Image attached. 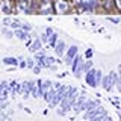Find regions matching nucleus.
I'll use <instances>...</instances> for the list:
<instances>
[{
    "instance_id": "1",
    "label": "nucleus",
    "mask_w": 121,
    "mask_h": 121,
    "mask_svg": "<svg viewBox=\"0 0 121 121\" xmlns=\"http://www.w3.org/2000/svg\"><path fill=\"white\" fill-rule=\"evenodd\" d=\"M79 94L80 92H79V89L76 88V86H70V91H68L67 97L60 101V104L58 106V109H56V113L60 115V117H64V115H67L71 109H74V104H76V100H77Z\"/></svg>"
},
{
    "instance_id": "2",
    "label": "nucleus",
    "mask_w": 121,
    "mask_h": 121,
    "mask_svg": "<svg viewBox=\"0 0 121 121\" xmlns=\"http://www.w3.org/2000/svg\"><path fill=\"white\" fill-rule=\"evenodd\" d=\"M53 5H55V14L58 15L71 14L74 11V5L70 0H53Z\"/></svg>"
},
{
    "instance_id": "3",
    "label": "nucleus",
    "mask_w": 121,
    "mask_h": 121,
    "mask_svg": "<svg viewBox=\"0 0 121 121\" xmlns=\"http://www.w3.org/2000/svg\"><path fill=\"white\" fill-rule=\"evenodd\" d=\"M36 14H39V15H55L53 0H38Z\"/></svg>"
},
{
    "instance_id": "4",
    "label": "nucleus",
    "mask_w": 121,
    "mask_h": 121,
    "mask_svg": "<svg viewBox=\"0 0 121 121\" xmlns=\"http://www.w3.org/2000/svg\"><path fill=\"white\" fill-rule=\"evenodd\" d=\"M83 64H85V56L77 55V56L74 58L73 65H71V71H73V74H74L76 79H80V77H82V73H83Z\"/></svg>"
},
{
    "instance_id": "5",
    "label": "nucleus",
    "mask_w": 121,
    "mask_h": 121,
    "mask_svg": "<svg viewBox=\"0 0 121 121\" xmlns=\"http://www.w3.org/2000/svg\"><path fill=\"white\" fill-rule=\"evenodd\" d=\"M68 91H70V86H68V85H62L59 89H56V95H55L53 101H52V103L48 104V106H50V108H56V106H59V104H60V101H62L64 98L67 97Z\"/></svg>"
},
{
    "instance_id": "6",
    "label": "nucleus",
    "mask_w": 121,
    "mask_h": 121,
    "mask_svg": "<svg viewBox=\"0 0 121 121\" xmlns=\"http://www.w3.org/2000/svg\"><path fill=\"white\" fill-rule=\"evenodd\" d=\"M79 55V47L76 44H71L70 47L67 48V53H65V58H64V62H65V65L71 67L74 62V58Z\"/></svg>"
},
{
    "instance_id": "7",
    "label": "nucleus",
    "mask_w": 121,
    "mask_h": 121,
    "mask_svg": "<svg viewBox=\"0 0 121 121\" xmlns=\"http://www.w3.org/2000/svg\"><path fill=\"white\" fill-rule=\"evenodd\" d=\"M2 11L5 15H14L17 12V2L15 0H2Z\"/></svg>"
},
{
    "instance_id": "8",
    "label": "nucleus",
    "mask_w": 121,
    "mask_h": 121,
    "mask_svg": "<svg viewBox=\"0 0 121 121\" xmlns=\"http://www.w3.org/2000/svg\"><path fill=\"white\" fill-rule=\"evenodd\" d=\"M103 115H108L106 109L103 106H97V108L91 109L88 112H83V120H92V118H95V117H103Z\"/></svg>"
},
{
    "instance_id": "9",
    "label": "nucleus",
    "mask_w": 121,
    "mask_h": 121,
    "mask_svg": "<svg viewBox=\"0 0 121 121\" xmlns=\"http://www.w3.org/2000/svg\"><path fill=\"white\" fill-rule=\"evenodd\" d=\"M17 12L33 14V11H32V0H18L17 2Z\"/></svg>"
},
{
    "instance_id": "10",
    "label": "nucleus",
    "mask_w": 121,
    "mask_h": 121,
    "mask_svg": "<svg viewBox=\"0 0 121 121\" xmlns=\"http://www.w3.org/2000/svg\"><path fill=\"white\" fill-rule=\"evenodd\" d=\"M35 80H24L23 82V92H21V97L24 98V100H27V98L32 97V88L33 85H35Z\"/></svg>"
},
{
    "instance_id": "11",
    "label": "nucleus",
    "mask_w": 121,
    "mask_h": 121,
    "mask_svg": "<svg viewBox=\"0 0 121 121\" xmlns=\"http://www.w3.org/2000/svg\"><path fill=\"white\" fill-rule=\"evenodd\" d=\"M101 88H103L104 91H108V92H111V91H113V88H115V85H113V80H112V76L111 73L103 76V80H101Z\"/></svg>"
},
{
    "instance_id": "12",
    "label": "nucleus",
    "mask_w": 121,
    "mask_h": 121,
    "mask_svg": "<svg viewBox=\"0 0 121 121\" xmlns=\"http://www.w3.org/2000/svg\"><path fill=\"white\" fill-rule=\"evenodd\" d=\"M95 71L97 68H91L88 73L85 74V82L86 85H89L91 88H97V82H95Z\"/></svg>"
},
{
    "instance_id": "13",
    "label": "nucleus",
    "mask_w": 121,
    "mask_h": 121,
    "mask_svg": "<svg viewBox=\"0 0 121 121\" xmlns=\"http://www.w3.org/2000/svg\"><path fill=\"white\" fill-rule=\"evenodd\" d=\"M88 100V94L83 91V92H80L79 94V97H77V100H76V104H74V112L76 113H79L82 111V106L85 104V101Z\"/></svg>"
},
{
    "instance_id": "14",
    "label": "nucleus",
    "mask_w": 121,
    "mask_h": 121,
    "mask_svg": "<svg viewBox=\"0 0 121 121\" xmlns=\"http://www.w3.org/2000/svg\"><path fill=\"white\" fill-rule=\"evenodd\" d=\"M100 9H103L104 12H113V11H117L115 0H101Z\"/></svg>"
},
{
    "instance_id": "15",
    "label": "nucleus",
    "mask_w": 121,
    "mask_h": 121,
    "mask_svg": "<svg viewBox=\"0 0 121 121\" xmlns=\"http://www.w3.org/2000/svg\"><path fill=\"white\" fill-rule=\"evenodd\" d=\"M43 44H44V43L41 41L39 36L33 38V43L29 45V52L33 55V53H36V52H39V50H44V48H43Z\"/></svg>"
},
{
    "instance_id": "16",
    "label": "nucleus",
    "mask_w": 121,
    "mask_h": 121,
    "mask_svg": "<svg viewBox=\"0 0 121 121\" xmlns=\"http://www.w3.org/2000/svg\"><path fill=\"white\" fill-rule=\"evenodd\" d=\"M55 53H56V56H59V58L65 56V53H67V44H65V41H62V39L58 41V44L55 45Z\"/></svg>"
},
{
    "instance_id": "17",
    "label": "nucleus",
    "mask_w": 121,
    "mask_h": 121,
    "mask_svg": "<svg viewBox=\"0 0 121 121\" xmlns=\"http://www.w3.org/2000/svg\"><path fill=\"white\" fill-rule=\"evenodd\" d=\"M97 106H100V101H98V100H92V98H88V100L85 101V104L82 106V111H80V112H88V111H91V109L97 108Z\"/></svg>"
},
{
    "instance_id": "18",
    "label": "nucleus",
    "mask_w": 121,
    "mask_h": 121,
    "mask_svg": "<svg viewBox=\"0 0 121 121\" xmlns=\"http://www.w3.org/2000/svg\"><path fill=\"white\" fill-rule=\"evenodd\" d=\"M14 33H15V36H17V39H20L23 41V43H26V41L29 39V32H26L24 29H17V30H14Z\"/></svg>"
},
{
    "instance_id": "19",
    "label": "nucleus",
    "mask_w": 121,
    "mask_h": 121,
    "mask_svg": "<svg viewBox=\"0 0 121 121\" xmlns=\"http://www.w3.org/2000/svg\"><path fill=\"white\" fill-rule=\"evenodd\" d=\"M55 95H56V88H52L50 91H48V92H45L44 94V101H45V103H48V104H50L52 103V101H53V98H55Z\"/></svg>"
},
{
    "instance_id": "20",
    "label": "nucleus",
    "mask_w": 121,
    "mask_h": 121,
    "mask_svg": "<svg viewBox=\"0 0 121 121\" xmlns=\"http://www.w3.org/2000/svg\"><path fill=\"white\" fill-rule=\"evenodd\" d=\"M3 64H5V65L18 67V64H20V60H18L17 58H12V56H6V58H3Z\"/></svg>"
},
{
    "instance_id": "21",
    "label": "nucleus",
    "mask_w": 121,
    "mask_h": 121,
    "mask_svg": "<svg viewBox=\"0 0 121 121\" xmlns=\"http://www.w3.org/2000/svg\"><path fill=\"white\" fill-rule=\"evenodd\" d=\"M17 80H11L9 82V85H8V91H9V94H11V97H14V95H17Z\"/></svg>"
},
{
    "instance_id": "22",
    "label": "nucleus",
    "mask_w": 121,
    "mask_h": 121,
    "mask_svg": "<svg viewBox=\"0 0 121 121\" xmlns=\"http://www.w3.org/2000/svg\"><path fill=\"white\" fill-rule=\"evenodd\" d=\"M58 41H59V33H53V35L50 36V38H48V47H52V48H55V45L56 44H58Z\"/></svg>"
},
{
    "instance_id": "23",
    "label": "nucleus",
    "mask_w": 121,
    "mask_h": 121,
    "mask_svg": "<svg viewBox=\"0 0 121 121\" xmlns=\"http://www.w3.org/2000/svg\"><path fill=\"white\" fill-rule=\"evenodd\" d=\"M45 53H44V50H39V52H36V53H33V59L36 60V64H41L43 62V59L45 58Z\"/></svg>"
},
{
    "instance_id": "24",
    "label": "nucleus",
    "mask_w": 121,
    "mask_h": 121,
    "mask_svg": "<svg viewBox=\"0 0 121 121\" xmlns=\"http://www.w3.org/2000/svg\"><path fill=\"white\" fill-rule=\"evenodd\" d=\"M91 68H94V64H92V60L91 59H86L85 60V64H83V73H88V71L91 70Z\"/></svg>"
},
{
    "instance_id": "25",
    "label": "nucleus",
    "mask_w": 121,
    "mask_h": 121,
    "mask_svg": "<svg viewBox=\"0 0 121 121\" xmlns=\"http://www.w3.org/2000/svg\"><path fill=\"white\" fill-rule=\"evenodd\" d=\"M26 60H27V68H30V70H33V67L36 65V60L33 59V58H27Z\"/></svg>"
},
{
    "instance_id": "26",
    "label": "nucleus",
    "mask_w": 121,
    "mask_h": 121,
    "mask_svg": "<svg viewBox=\"0 0 121 121\" xmlns=\"http://www.w3.org/2000/svg\"><path fill=\"white\" fill-rule=\"evenodd\" d=\"M108 20L111 21V23H113V24H120V23H121V18L120 17H112V15H109Z\"/></svg>"
},
{
    "instance_id": "27",
    "label": "nucleus",
    "mask_w": 121,
    "mask_h": 121,
    "mask_svg": "<svg viewBox=\"0 0 121 121\" xmlns=\"http://www.w3.org/2000/svg\"><path fill=\"white\" fill-rule=\"evenodd\" d=\"M21 29H24L26 32H30V30H32V24H29V23H21Z\"/></svg>"
},
{
    "instance_id": "28",
    "label": "nucleus",
    "mask_w": 121,
    "mask_h": 121,
    "mask_svg": "<svg viewBox=\"0 0 121 121\" xmlns=\"http://www.w3.org/2000/svg\"><path fill=\"white\" fill-rule=\"evenodd\" d=\"M92 55H94L92 48H88V50L85 52V59H91V58H92Z\"/></svg>"
},
{
    "instance_id": "29",
    "label": "nucleus",
    "mask_w": 121,
    "mask_h": 121,
    "mask_svg": "<svg viewBox=\"0 0 121 121\" xmlns=\"http://www.w3.org/2000/svg\"><path fill=\"white\" fill-rule=\"evenodd\" d=\"M39 38H41V41H43L44 44H48V35H47L45 32H44V33H43V35H41Z\"/></svg>"
},
{
    "instance_id": "30",
    "label": "nucleus",
    "mask_w": 121,
    "mask_h": 121,
    "mask_svg": "<svg viewBox=\"0 0 121 121\" xmlns=\"http://www.w3.org/2000/svg\"><path fill=\"white\" fill-rule=\"evenodd\" d=\"M41 68H43V67H41L39 64H36V65L33 67V70H32V71H33L35 74H39V73H41Z\"/></svg>"
},
{
    "instance_id": "31",
    "label": "nucleus",
    "mask_w": 121,
    "mask_h": 121,
    "mask_svg": "<svg viewBox=\"0 0 121 121\" xmlns=\"http://www.w3.org/2000/svg\"><path fill=\"white\" fill-rule=\"evenodd\" d=\"M118 74H120V83L117 85V89L121 92V65H118Z\"/></svg>"
},
{
    "instance_id": "32",
    "label": "nucleus",
    "mask_w": 121,
    "mask_h": 121,
    "mask_svg": "<svg viewBox=\"0 0 121 121\" xmlns=\"http://www.w3.org/2000/svg\"><path fill=\"white\" fill-rule=\"evenodd\" d=\"M8 108V100L6 101H0V109H2V112H5Z\"/></svg>"
},
{
    "instance_id": "33",
    "label": "nucleus",
    "mask_w": 121,
    "mask_h": 121,
    "mask_svg": "<svg viewBox=\"0 0 121 121\" xmlns=\"http://www.w3.org/2000/svg\"><path fill=\"white\" fill-rule=\"evenodd\" d=\"M44 32H45V33L48 35V38H50V36L53 35V33H55V30H53L52 27H45V29H44Z\"/></svg>"
},
{
    "instance_id": "34",
    "label": "nucleus",
    "mask_w": 121,
    "mask_h": 121,
    "mask_svg": "<svg viewBox=\"0 0 121 121\" xmlns=\"http://www.w3.org/2000/svg\"><path fill=\"white\" fill-rule=\"evenodd\" d=\"M115 5H117V11L121 12V0H115Z\"/></svg>"
},
{
    "instance_id": "35",
    "label": "nucleus",
    "mask_w": 121,
    "mask_h": 121,
    "mask_svg": "<svg viewBox=\"0 0 121 121\" xmlns=\"http://www.w3.org/2000/svg\"><path fill=\"white\" fill-rule=\"evenodd\" d=\"M60 86H62V83H60V82H55V83H53V88H56V89H59Z\"/></svg>"
},
{
    "instance_id": "36",
    "label": "nucleus",
    "mask_w": 121,
    "mask_h": 121,
    "mask_svg": "<svg viewBox=\"0 0 121 121\" xmlns=\"http://www.w3.org/2000/svg\"><path fill=\"white\" fill-rule=\"evenodd\" d=\"M80 2L82 0H71V3H73L74 6H77V5H80Z\"/></svg>"
},
{
    "instance_id": "37",
    "label": "nucleus",
    "mask_w": 121,
    "mask_h": 121,
    "mask_svg": "<svg viewBox=\"0 0 121 121\" xmlns=\"http://www.w3.org/2000/svg\"><path fill=\"white\" fill-rule=\"evenodd\" d=\"M103 121H112V118H111L109 115H104V117H103Z\"/></svg>"
},
{
    "instance_id": "38",
    "label": "nucleus",
    "mask_w": 121,
    "mask_h": 121,
    "mask_svg": "<svg viewBox=\"0 0 121 121\" xmlns=\"http://www.w3.org/2000/svg\"><path fill=\"white\" fill-rule=\"evenodd\" d=\"M50 70H52V71H56V70H58V67H56V65H55V64H53V65L50 67Z\"/></svg>"
},
{
    "instance_id": "39",
    "label": "nucleus",
    "mask_w": 121,
    "mask_h": 121,
    "mask_svg": "<svg viewBox=\"0 0 121 121\" xmlns=\"http://www.w3.org/2000/svg\"><path fill=\"white\" fill-rule=\"evenodd\" d=\"M15 2H18V0H15Z\"/></svg>"
},
{
    "instance_id": "40",
    "label": "nucleus",
    "mask_w": 121,
    "mask_h": 121,
    "mask_svg": "<svg viewBox=\"0 0 121 121\" xmlns=\"http://www.w3.org/2000/svg\"><path fill=\"white\" fill-rule=\"evenodd\" d=\"M70 2H71V0H70Z\"/></svg>"
}]
</instances>
